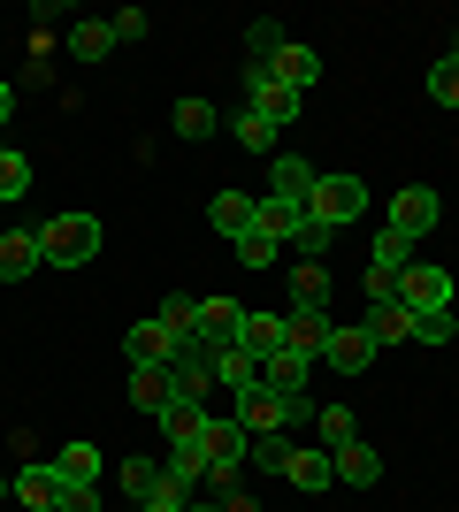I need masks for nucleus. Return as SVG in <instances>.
<instances>
[{"mask_svg":"<svg viewBox=\"0 0 459 512\" xmlns=\"http://www.w3.org/2000/svg\"><path fill=\"white\" fill-rule=\"evenodd\" d=\"M108 253V222L85 207H69V214H46L39 222V260L46 268H92V260Z\"/></svg>","mask_w":459,"mask_h":512,"instance_id":"f257e3e1","label":"nucleus"},{"mask_svg":"<svg viewBox=\"0 0 459 512\" xmlns=\"http://www.w3.org/2000/svg\"><path fill=\"white\" fill-rule=\"evenodd\" d=\"M306 214H314V222H329V230H352V222L368 214V184H360V176H314Z\"/></svg>","mask_w":459,"mask_h":512,"instance_id":"f03ea898","label":"nucleus"},{"mask_svg":"<svg viewBox=\"0 0 459 512\" xmlns=\"http://www.w3.org/2000/svg\"><path fill=\"white\" fill-rule=\"evenodd\" d=\"M299 107H306V92L276 85V77H268L261 62H245V115H261V123L291 130V123H299Z\"/></svg>","mask_w":459,"mask_h":512,"instance_id":"7ed1b4c3","label":"nucleus"},{"mask_svg":"<svg viewBox=\"0 0 459 512\" xmlns=\"http://www.w3.org/2000/svg\"><path fill=\"white\" fill-rule=\"evenodd\" d=\"M437 214H444V199L429 192V184H406V192L391 199V214H383V230H398L406 245H421V237L437 230Z\"/></svg>","mask_w":459,"mask_h":512,"instance_id":"20e7f679","label":"nucleus"},{"mask_svg":"<svg viewBox=\"0 0 459 512\" xmlns=\"http://www.w3.org/2000/svg\"><path fill=\"white\" fill-rule=\"evenodd\" d=\"M176 352H184V337L161 329V314H146V321L123 329V360H131V367H176Z\"/></svg>","mask_w":459,"mask_h":512,"instance_id":"39448f33","label":"nucleus"},{"mask_svg":"<svg viewBox=\"0 0 459 512\" xmlns=\"http://www.w3.org/2000/svg\"><path fill=\"white\" fill-rule=\"evenodd\" d=\"M169 383H176V406H207V398H215V352H207V344L192 337L184 352H176Z\"/></svg>","mask_w":459,"mask_h":512,"instance_id":"423d86ee","label":"nucleus"},{"mask_svg":"<svg viewBox=\"0 0 459 512\" xmlns=\"http://www.w3.org/2000/svg\"><path fill=\"white\" fill-rule=\"evenodd\" d=\"M398 306H406V314H452V276L414 260V268L398 276Z\"/></svg>","mask_w":459,"mask_h":512,"instance_id":"0eeeda50","label":"nucleus"},{"mask_svg":"<svg viewBox=\"0 0 459 512\" xmlns=\"http://www.w3.org/2000/svg\"><path fill=\"white\" fill-rule=\"evenodd\" d=\"M16 497L31 512H62V497H69V474L54 467V459H31V467H16Z\"/></svg>","mask_w":459,"mask_h":512,"instance_id":"6e6552de","label":"nucleus"},{"mask_svg":"<svg viewBox=\"0 0 459 512\" xmlns=\"http://www.w3.org/2000/svg\"><path fill=\"white\" fill-rule=\"evenodd\" d=\"M322 360L337 367V375H368V367H375V337L360 329V321H337L329 344H322Z\"/></svg>","mask_w":459,"mask_h":512,"instance_id":"1a4fd4ad","label":"nucleus"},{"mask_svg":"<svg viewBox=\"0 0 459 512\" xmlns=\"http://www.w3.org/2000/svg\"><path fill=\"white\" fill-rule=\"evenodd\" d=\"M329 306H284V344L291 352H306V360H322V344H329Z\"/></svg>","mask_w":459,"mask_h":512,"instance_id":"9d476101","label":"nucleus"},{"mask_svg":"<svg viewBox=\"0 0 459 512\" xmlns=\"http://www.w3.org/2000/svg\"><path fill=\"white\" fill-rule=\"evenodd\" d=\"M153 421H161L169 451H207V421H215V413H207V406H176V398H169V406L153 413Z\"/></svg>","mask_w":459,"mask_h":512,"instance_id":"9b49d317","label":"nucleus"},{"mask_svg":"<svg viewBox=\"0 0 459 512\" xmlns=\"http://www.w3.org/2000/svg\"><path fill=\"white\" fill-rule=\"evenodd\" d=\"M329 467H337V482H345V490H375V482H383V451H368L360 436H352V444L329 451Z\"/></svg>","mask_w":459,"mask_h":512,"instance_id":"f8f14e48","label":"nucleus"},{"mask_svg":"<svg viewBox=\"0 0 459 512\" xmlns=\"http://www.w3.org/2000/svg\"><path fill=\"white\" fill-rule=\"evenodd\" d=\"M314 176H322V169H306L299 153H276V161H268V199H291V207H306V199H314Z\"/></svg>","mask_w":459,"mask_h":512,"instance_id":"ddd939ff","label":"nucleus"},{"mask_svg":"<svg viewBox=\"0 0 459 512\" xmlns=\"http://www.w3.org/2000/svg\"><path fill=\"white\" fill-rule=\"evenodd\" d=\"M46 260H39V230H0V283H23V276H39Z\"/></svg>","mask_w":459,"mask_h":512,"instance_id":"4468645a","label":"nucleus"},{"mask_svg":"<svg viewBox=\"0 0 459 512\" xmlns=\"http://www.w3.org/2000/svg\"><path fill=\"white\" fill-rule=\"evenodd\" d=\"M238 329H245L238 299H199V344H207V352H215V344H238Z\"/></svg>","mask_w":459,"mask_h":512,"instance_id":"2eb2a0df","label":"nucleus"},{"mask_svg":"<svg viewBox=\"0 0 459 512\" xmlns=\"http://www.w3.org/2000/svg\"><path fill=\"white\" fill-rule=\"evenodd\" d=\"M268 77H276V85H291V92H306L314 85V77H322V54H314V46H276V62H268Z\"/></svg>","mask_w":459,"mask_h":512,"instance_id":"dca6fc26","label":"nucleus"},{"mask_svg":"<svg viewBox=\"0 0 459 512\" xmlns=\"http://www.w3.org/2000/svg\"><path fill=\"white\" fill-rule=\"evenodd\" d=\"M284 482H291V490H306V497H322V490H337V467H329V451H299V444H291Z\"/></svg>","mask_w":459,"mask_h":512,"instance_id":"f3484780","label":"nucleus"},{"mask_svg":"<svg viewBox=\"0 0 459 512\" xmlns=\"http://www.w3.org/2000/svg\"><path fill=\"white\" fill-rule=\"evenodd\" d=\"M215 390H261V360L253 352H238V344H215Z\"/></svg>","mask_w":459,"mask_h":512,"instance_id":"a211bd4d","label":"nucleus"},{"mask_svg":"<svg viewBox=\"0 0 459 512\" xmlns=\"http://www.w3.org/2000/svg\"><path fill=\"white\" fill-rule=\"evenodd\" d=\"M238 352H253V360H268V352H284V314H261V306H245Z\"/></svg>","mask_w":459,"mask_h":512,"instance_id":"6ab92c4d","label":"nucleus"},{"mask_svg":"<svg viewBox=\"0 0 459 512\" xmlns=\"http://www.w3.org/2000/svg\"><path fill=\"white\" fill-rule=\"evenodd\" d=\"M360 329H368V337H375V352H383V344H414V314H406V306H398V299L368 306V321H360Z\"/></svg>","mask_w":459,"mask_h":512,"instance_id":"aec40b11","label":"nucleus"},{"mask_svg":"<svg viewBox=\"0 0 459 512\" xmlns=\"http://www.w3.org/2000/svg\"><path fill=\"white\" fill-rule=\"evenodd\" d=\"M207 222H215V237H245L253 230V192H215L207 199Z\"/></svg>","mask_w":459,"mask_h":512,"instance_id":"412c9836","label":"nucleus"},{"mask_svg":"<svg viewBox=\"0 0 459 512\" xmlns=\"http://www.w3.org/2000/svg\"><path fill=\"white\" fill-rule=\"evenodd\" d=\"M169 130L184 138V146H199V138H215V130H222V115H215V100H176Z\"/></svg>","mask_w":459,"mask_h":512,"instance_id":"4be33fe9","label":"nucleus"},{"mask_svg":"<svg viewBox=\"0 0 459 512\" xmlns=\"http://www.w3.org/2000/svg\"><path fill=\"white\" fill-rule=\"evenodd\" d=\"M306 375H314V360H306V352H291V344L261 360V383H268V390H306Z\"/></svg>","mask_w":459,"mask_h":512,"instance_id":"5701e85b","label":"nucleus"},{"mask_svg":"<svg viewBox=\"0 0 459 512\" xmlns=\"http://www.w3.org/2000/svg\"><path fill=\"white\" fill-rule=\"evenodd\" d=\"M230 138H238L245 153H268V161L284 153V130H276V123H261V115H245V107L230 115Z\"/></svg>","mask_w":459,"mask_h":512,"instance_id":"b1692460","label":"nucleus"},{"mask_svg":"<svg viewBox=\"0 0 459 512\" xmlns=\"http://www.w3.org/2000/svg\"><path fill=\"white\" fill-rule=\"evenodd\" d=\"M169 398H176L169 367H131V406H138V413H161Z\"/></svg>","mask_w":459,"mask_h":512,"instance_id":"393cba45","label":"nucleus"},{"mask_svg":"<svg viewBox=\"0 0 459 512\" xmlns=\"http://www.w3.org/2000/svg\"><path fill=\"white\" fill-rule=\"evenodd\" d=\"M69 54H77V62H108V54H115V23L108 16L77 23V31H69Z\"/></svg>","mask_w":459,"mask_h":512,"instance_id":"a878e982","label":"nucleus"},{"mask_svg":"<svg viewBox=\"0 0 459 512\" xmlns=\"http://www.w3.org/2000/svg\"><path fill=\"white\" fill-rule=\"evenodd\" d=\"M329 245H337V230H329V222H314V214H299V222H291V237H284V253H299V260H322Z\"/></svg>","mask_w":459,"mask_h":512,"instance_id":"bb28decb","label":"nucleus"},{"mask_svg":"<svg viewBox=\"0 0 459 512\" xmlns=\"http://www.w3.org/2000/svg\"><path fill=\"white\" fill-rule=\"evenodd\" d=\"M291 306H329V260H299L291 268Z\"/></svg>","mask_w":459,"mask_h":512,"instance_id":"cd10ccee","label":"nucleus"},{"mask_svg":"<svg viewBox=\"0 0 459 512\" xmlns=\"http://www.w3.org/2000/svg\"><path fill=\"white\" fill-rule=\"evenodd\" d=\"M368 268H383V276H406L414 268V245L398 230H375V245H368Z\"/></svg>","mask_w":459,"mask_h":512,"instance_id":"c85d7f7f","label":"nucleus"},{"mask_svg":"<svg viewBox=\"0 0 459 512\" xmlns=\"http://www.w3.org/2000/svg\"><path fill=\"white\" fill-rule=\"evenodd\" d=\"M54 467H62L69 482H92V490H100V444H85V436H77V444H62V451H54Z\"/></svg>","mask_w":459,"mask_h":512,"instance_id":"c756f323","label":"nucleus"},{"mask_svg":"<svg viewBox=\"0 0 459 512\" xmlns=\"http://www.w3.org/2000/svg\"><path fill=\"white\" fill-rule=\"evenodd\" d=\"M161 482H169V474H161V459H146V451H138V459H123V497H131V505H146Z\"/></svg>","mask_w":459,"mask_h":512,"instance_id":"7c9ffc66","label":"nucleus"},{"mask_svg":"<svg viewBox=\"0 0 459 512\" xmlns=\"http://www.w3.org/2000/svg\"><path fill=\"white\" fill-rule=\"evenodd\" d=\"M153 314H161V329H176V337H184V344L199 337V299H192V291H169V299L153 306Z\"/></svg>","mask_w":459,"mask_h":512,"instance_id":"2f4dec72","label":"nucleus"},{"mask_svg":"<svg viewBox=\"0 0 459 512\" xmlns=\"http://www.w3.org/2000/svg\"><path fill=\"white\" fill-rule=\"evenodd\" d=\"M299 214H306V207H291V199H253V230H268V237H276V245H284Z\"/></svg>","mask_w":459,"mask_h":512,"instance_id":"473e14b6","label":"nucleus"},{"mask_svg":"<svg viewBox=\"0 0 459 512\" xmlns=\"http://www.w3.org/2000/svg\"><path fill=\"white\" fill-rule=\"evenodd\" d=\"M276 46H284V23L276 16H261V23H245V62H276Z\"/></svg>","mask_w":459,"mask_h":512,"instance_id":"72a5a7b5","label":"nucleus"},{"mask_svg":"<svg viewBox=\"0 0 459 512\" xmlns=\"http://www.w3.org/2000/svg\"><path fill=\"white\" fill-rule=\"evenodd\" d=\"M23 192H31V161L16 146H0V207H16Z\"/></svg>","mask_w":459,"mask_h":512,"instance_id":"f704fd0d","label":"nucleus"},{"mask_svg":"<svg viewBox=\"0 0 459 512\" xmlns=\"http://www.w3.org/2000/svg\"><path fill=\"white\" fill-rule=\"evenodd\" d=\"M230 253H238L245 268H276V260H284V245H276L268 230H245V237H230Z\"/></svg>","mask_w":459,"mask_h":512,"instance_id":"c9c22d12","label":"nucleus"},{"mask_svg":"<svg viewBox=\"0 0 459 512\" xmlns=\"http://www.w3.org/2000/svg\"><path fill=\"white\" fill-rule=\"evenodd\" d=\"M314 436H322V451L352 444V436H360V428H352V406H322V413H314Z\"/></svg>","mask_w":459,"mask_h":512,"instance_id":"e433bc0d","label":"nucleus"},{"mask_svg":"<svg viewBox=\"0 0 459 512\" xmlns=\"http://www.w3.org/2000/svg\"><path fill=\"white\" fill-rule=\"evenodd\" d=\"M161 474H169L176 490H199V482H207V451H169V459H161Z\"/></svg>","mask_w":459,"mask_h":512,"instance_id":"4c0bfd02","label":"nucleus"},{"mask_svg":"<svg viewBox=\"0 0 459 512\" xmlns=\"http://www.w3.org/2000/svg\"><path fill=\"white\" fill-rule=\"evenodd\" d=\"M429 100H437V107H452V115H459V54H444V62L429 69Z\"/></svg>","mask_w":459,"mask_h":512,"instance_id":"58836bf2","label":"nucleus"},{"mask_svg":"<svg viewBox=\"0 0 459 512\" xmlns=\"http://www.w3.org/2000/svg\"><path fill=\"white\" fill-rule=\"evenodd\" d=\"M253 467L284 474V467H291V436H253Z\"/></svg>","mask_w":459,"mask_h":512,"instance_id":"ea45409f","label":"nucleus"},{"mask_svg":"<svg viewBox=\"0 0 459 512\" xmlns=\"http://www.w3.org/2000/svg\"><path fill=\"white\" fill-rule=\"evenodd\" d=\"M452 337H459L452 314H414V344H452Z\"/></svg>","mask_w":459,"mask_h":512,"instance_id":"a19ab883","label":"nucleus"},{"mask_svg":"<svg viewBox=\"0 0 459 512\" xmlns=\"http://www.w3.org/2000/svg\"><path fill=\"white\" fill-rule=\"evenodd\" d=\"M115 46H131V39H146V31H153V16H146V8H115Z\"/></svg>","mask_w":459,"mask_h":512,"instance_id":"79ce46f5","label":"nucleus"},{"mask_svg":"<svg viewBox=\"0 0 459 512\" xmlns=\"http://www.w3.org/2000/svg\"><path fill=\"white\" fill-rule=\"evenodd\" d=\"M138 512H192V490H176V482H161V490L146 497Z\"/></svg>","mask_w":459,"mask_h":512,"instance_id":"37998d69","label":"nucleus"},{"mask_svg":"<svg viewBox=\"0 0 459 512\" xmlns=\"http://www.w3.org/2000/svg\"><path fill=\"white\" fill-rule=\"evenodd\" d=\"M62 512H100V490H92V482H69V497H62Z\"/></svg>","mask_w":459,"mask_h":512,"instance_id":"c03bdc74","label":"nucleus"},{"mask_svg":"<svg viewBox=\"0 0 459 512\" xmlns=\"http://www.w3.org/2000/svg\"><path fill=\"white\" fill-rule=\"evenodd\" d=\"M222 512H261V505H253L245 490H230V497H222Z\"/></svg>","mask_w":459,"mask_h":512,"instance_id":"a18cd8bd","label":"nucleus"},{"mask_svg":"<svg viewBox=\"0 0 459 512\" xmlns=\"http://www.w3.org/2000/svg\"><path fill=\"white\" fill-rule=\"evenodd\" d=\"M8 115H16V85H8V77H0V123H8Z\"/></svg>","mask_w":459,"mask_h":512,"instance_id":"49530a36","label":"nucleus"},{"mask_svg":"<svg viewBox=\"0 0 459 512\" xmlns=\"http://www.w3.org/2000/svg\"><path fill=\"white\" fill-rule=\"evenodd\" d=\"M0 497H16V474H0Z\"/></svg>","mask_w":459,"mask_h":512,"instance_id":"de8ad7c7","label":"nucleus"},{"mask_svg":"<svg viewBox=\"0 0 459 512\" xmlns=\"http://www.w3.org/2000/svg\"><path fill=\"white\" fill-rule=\"evenodd\" d=\"M192 512H222V497H215V505H192Z\"/></svg>","mask_w":459,"mask_h":512,"instance_id":"09e8293b","label":"nucleus"}]
</instances>
